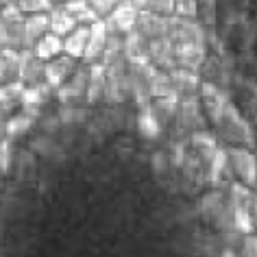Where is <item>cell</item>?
Listing matches in <instances>:
<instances>
[{
  "label": "cell",
  "instance_id": "1",
  "mask_svg": "<svg viewBox=\"0 0 257 257\" xmlns=\"http://www.w3.org/2000/svg\"><path fill=\"white\" fill-rule=\"evenodd\" d=\"M218 128H220L222 138L227 142H233V144H253V133H250L248 124L244 122V118L237 113V109L231 105V102H224L222 107V113H220V120H218Z\"/></svg>",
  "mask_w": 257,
  "mask_h": 257
},
{
  "label": "cell",
  "instance_id": "3",
  "mask_svg": "<svg viewBox=\"0 0 257 257\" xmlns=\"http://www.w3.org/2000/svg\"><path fill=\"white\" fill-rule=\"evenodd\" d=\"M138 16H140V9L131 3V0H120V3L113 7L111 14H107L105 18H102V20H105V24H107L109 31L126 35L128 31L136 29Z\"/></svg>",
  "mask_w": 257,
  "mask_h": 257
},
{
  "label": "cell",
  "instance_id": "8",
  "mask_svg": "<svg viewBox=\"0 0 257 257\" xmlns=\"http://www.w3.org/2000/svg\"><path fill=\"white\" fill-rule=\"evenodd\" d=\"M107 35H109V29H107V24L102 18H98L96 22L89 24V40H87L85 55H83L85 63H94V61L102 59L105 46H107Z\"/></svg>",
  "mask_w": 257,
  "mask_h": 257
},
{
  "label": "cell",
  "instance_id": "19",
  "mask_svg": "<svg viewBox=\"0 0 257 257\" xmlns=\"http://www.w3.org/2000/svg\"><path fill=\"white\" fill-rule=\"evenodd\" d=\"M18 55L20 50H11L7 48L3 55H0V85H9L18 79Z\"/></svg>",
  "mask_w": 257,
  "mask_h": 257
},
{
  "label": "cell",
  "instance_id": "35",
  "mask_svg": "<svg viewBox=\"0 0 257 257\" xmlns=\"http://www.w3.org/2000/svg\"><path fill=\"white\" fill-rule=\"evenodd\" d=\"M55 3H61V5H63V3H68V0H53V5H55Z\"/></svg>",
  "mask_w": 257,
  "mask_h": 257
},
{
  "label": "cell",
  "instance_id": "34",
  "mask_svg": "<svg viewBox=\"0 0 257 257\" xmlns=\"http://www.w3.org/2000/svg\"><path fill=\"white\" fill-rule=\"evenodd\" d=\"M9 3H14V0H0V9H3L5 5H9Z\"/></svg>",
  "mask_w": 257,
  "mask_h": 257
},
{
  "label": "cell",
  "instance_id": "26",
  "mask_svg": "<svg viewBox=\"0 0 257 257\" xmlns=\"http://www.w3.org/2000/svg\"><path fill=\"white\" fill-rule=\"evenodd\" d=\"M240 253L246 255V257H255L257 255V233H255V231H253V233H244Z\"/></svg>",
  "mask_w": 257,
  "mask_h": 257
},
{
  "label": "cell",
  "instance_id": "5",
  "mask_svg": "<svg viewBox=\"0 0 257 257\" xmlns=\"http://www.w3.org/2000/svg\"><path fill=\"white\" fill-rule=\"evenodd\" d=\"M74 70H76V59L74 57H70V55H66V53H61V55H57V57H53V59L46 61L44 81H46L48 85L57 92V89H59L63 83L70 79V74H72Z\"/></svg>",
  "mask_w": 257,
  "mask_h": 257
},
{
  "label": "cell",
  "instance_id": "15",
  "mask_svg": "<svg viewBox=\"0 0 257 257\" xmlns=\"http://www.w3.org/2000/svg\"><path fill=\"white\" fill-rule=\"evenodd\" d=\"M24 33H27V48H33L35 42L44 33H48V11L24 16Z\"/></svg>",
  "mask_w": 257,
  "mask_h": 257
},
{
  "label": "cell",
  "instance_id": "33",
  "mask_svg": "<svg viewBox=\"0 0 257 257\" xmlns=\"http://www.w3.org/2000/svg\"><path fill=\"white\" fill-rule=\"evenodd\" d=\"M7 175V170H5V166H3V162H0V181H3V177Z\"/></svg>",
  "mask_w": 257,
  "mask_h": 257
},
{
  "label": "cell",
  "instance_id": "2",
  "mask_svg": "<svg viewBox=\"0 0 257 257\" xmlns=\"http://www.w3.org/2000/svg\"><path fill=\"white\" fill-rule=\"evenodd\" d=\"M231 170L235 172L237 181H242L248 188L257 185V157L246 146H229L227 149Z\"/></svg>",
  "mask_w": 257,
  "mask_h": 257
},
{
  "label": "cell",
  "instance_id": "30",
  "mask_svg": "<svg viewBox=\"0 0 257 257\" xmlns=\"http://www.w3.org/2000/svg\"><path fill=\"white\" fill-rule=\"evenodd\" d=\"M7 48H9V44H7V29H5V22L0 20V55H3Z\"/></svg>",
  "mask_w": 257,
  "mask_h": 257
},
{
  "label": "cell",
  "instance_id": "21",
  "mask_svg": "<svg viewBox=\"0 0 257 257\" xmlns=\"http://www.w3.org/2000/svg\"><path fill=\"white\" fill-rule=\"evenodd\" d=\"M66 5V9L76 18V22L79 24H92L98 20V14L92 9V5L87 3V0H68V3H63Z\"/></svg>",
  "mask_w": 257,
  "mask_h": 257
},
{
  "label": "cell",
  "instance_id": "29",
  "mask_svg": "<svg viewBox=\"0 0 257 257\" xmlns=\"http://www.w3.org/2000/svg\"><path fill=\"white\" fill-rule=\"evenodd\" d=\"M61 128V120H59V113L57 115H50V118H46L42 122V131L44 133H50V136H53V133H57Z\"/></svg>",
  "mask_w": 257,
  "mask_h": 257
},
{
  "label": "cell",
  "instance_id": "22",
  "mask_svg": "<svg viewBox=\"0 0 257 257\" xmlns=\"http://www.w3.org/2000/svg\"><path fill=\"white\" fill-rule=\"evenodd\" d=\"M192 144L194 149L198 151V155H203L205 162H209V157L216 153L218 144H216V138L207 133L205 128H198V131H192Z\"/></svg>",
  "mask_w": 257,
  "mask_h": 257
},
{
  "label": "cell",
  "instance_id": "31",
  "mask_svg": "<svg viewBox=\"0 0 257 257\" xmlns=\"http://www.w3.org/2000/svg\"><path fill=\"white\" fill-rule=\"evenodd\" d=\"M5 131H7V111L0 107V142L7 138V133H5Z\"/></svg>",
  "mask_w": 257,
  "mask_h": 257
},
{
  "label": "cell",
  "instance_id": "18",
  "mask_svg": "<svg viewBox=\"0 0 257 257\" xmlns=\"http://www.w3.org/2000/svg\"><path fill=\"white\" fill-rule=\"evenodd\" d=\"M31 151H33V155L44 157V159H61L63 157V146L57 142L50 133H44V136L35 138V142L31 144Z\"/></svg>",
  "mask_w": 257,
  "mask_h": 257
},
{
  "label": "cell",
  "instance_id": "6",
  "mask_svg": "<svg viewBox=\"0 0 257 257\" xmlns=\"http://www.w3.org/2000/svg\"><path fill=\"white\" fill-rule=\"evenodd\" d=\"M136 29L146 37V40H155V37L168 35L170 20H168V16H164V14H157V11H151V9H142L138 16Z\"/></svg>",
  "mask_w": 257,
  "mask_h": 257
},
{
  "label": "cell",
  "instance_id": "17",
  "mask_svg": "<svg viewBox=\"0 0 257 257\" xmlns=\"http://www.w3.org/2000/svg\"><path fill=\"white\" fill-rule=\"evenodd\" d=\"M33 50L42 57L44 61L53 59V57L63 53V35H57V33H53V31H48V33H44L40 40L35 42Z\"/></svg>",
  "mask_w": 257,
  "mask_h": 257
},
{
  "label": "cell",
  "instance_id": "24",
  "mask_svg": "<svg viewBox=\"0 0 257 257\" xmlns=\"http://www.w3.org/2000/svg\"><path fill=\"white\" fill-rule=\"evenodd\" d=\"M59 120H61V128H74L81 126L83 122H87V111L81 107H74L72 102H66V107L59 111Z\"/></svg>",
  "mask_w": 257,
  "mask_h": 257
},
{
  "label": "cell",
  "instance_id": "4",
  "mask_svg": "<svg viewBox=\"0 0 257 257\" xmlns=\"http://www.w3.org/2000/svg\"><path fill=\"white\" fill-rule=\"evenodd\" d=\"M44 70H46V61L33 48L20 50V55H18V79L24 85H33L37 81H44Z\"/></svg>",
  "mask_w": 257,
  "mask_h": 257
},
{
  "label": "cell",
  "instance_id": "10",
  "mask_svg": "<svg viewBox=\"0 0 257 257\" xmlns=\"http://www.w3.org/2000/svg\"><path fill=\"white\" fill-rule=\"evenodd\" d=\"M89 40V24H76L68 35H63V53L74 57V59H83Z\"/></svg>",
  "mask_w": 257,
  "mask_h": 257
},
{
  "label": "cell",
  "instance_id": "36",
  "mask_svg": "<svg viewBox=\"0 0 257 257\" xmlns=\"http://www.w3.org/2000/svg\"><path fill=\"white\" fill-rule=\"evenodd\" d=\"M175 3H179V0H175Z\"/></svg>",
  "mask_w": 257,
  "mask_h": 257
},
{
  "label": "cell",
  "instance_id": "25",
  "mask_svg": "<svg viewBox=\"0 0 257 257\" xmlns=\"http://www.w3.org/2000/svg\"><path fill=\"white\" fill-rule=\"evenodd\" d=\"M18 5V9L22 11L24 16L27 14H40V11H48L53 7V0H14Z\"/></svg>",
  "mask_w": 257,
  "mask_h": 257
},
{
  "label": "cell",
  "instance_id": "12",
  "mask_svg": "<svg viewBox=\"0 0 257 257\" xmlns=\"http://www.w3.org/2000/svg\"><path fill=\"white\" fill-rule=\"evenodd\" d=\"M198 94H201L203 107H205V111L209 113L211 122L218 124L220 113H222V107H224V102H227V100H222L220 89H218L216 85H211V83H201V85H198Z\"/></svg>",
  "mask_w": 257,
  "mask_h": 257
},
{
  "label": "cell",
  "instance_id": "11",
  "mask_svg": "<svg viewBox=\"0 0 257 257\" xmlns=\"http://www.w3.org/2000/svg\"><path fill=\"white\" fill-rule=\"evenodd\" d=\"M76 18L66 9V5H53L48 9V31L57 35H68L76 27Z\"/></svg>",
  "mask_w": 257,
  "mask_h": 257
},
{
  "label": "cell",
  "instance_id": "13",
  "mask_svg": "<svg viewBox=\"0 0 257 257\" xmlns=\"http://www.w3.org/2000/svg\"><path fill=\"white\" fill-rule=\"evenodd\" d=\"M53 92L55 89L50 87L46 81H37L33 85H24L22 94H20V105L22 107H42L48 102Z\"/></svg>",
  "mask_w": 257,
  "mask_h": 257
},
{
  "label": "cell",
  "instance_id": "32",
  "mask_svg": "<svg viewBox=\"0 0 257 257\" xmlns=\"http://www.w3.org/2000/svg\"><path fill=\"white\" fill-rule=\"evenodd\" d=\"M253 216H255V229H257V196H255V201H253Z\"/></svg>",
  "mask_w": 257,
  "mask_h": 257
},
{
  "label": "cell",
  "instance_id": "7",
  "mask_svg": "<svg viewBox=\"0 0 257 257\" xmlns=\"http://www.w3.org/2000/svg\"><path fill=\"white\" fill-rule=\"evenodd\" d=\"M87 85H89V70L87 68H76L70 79L57 89L61 102H74L79 98H85L87 94Z\"/></svg>",
  "mask_w": 257,
  "mask_h": 257
},
{
  "label": "cell",
  "instance_id": "23",
  "mask_svg": "<svg viewBox=\"0 0 257 257\" xmlns=\"http://www.w3.org/2000/svg\"><path fill=\"white\" fill-rule=\"evenodd\" d=\"M222 203H224V196L220 194V192H209V194H205L203 198H198L196 214L207 218V220H211V218L218 214V209L222 207Z\"/></svg>",
  "mask_w": 257,
  "mask_h": 257
},
{
  "label": "cell",
  "instance_id": "16",
  "mask_svg": "<svg viewBox=\"0 0 257 257\" xmlns=\"http://www.w3.org/2000/svg\"><path fill=\"white\" fill-rule=\"evenodd\" d=\"M179 122H181L185 128H192V131L205 128L201 105L196 102V98H185L181 105H179Z\"/></svg>",
  "mask_w": 257,
  "mask_h": 257
},
{
  "label": "cell",
  "instance_id": "20",
  "mask_svg": "<svg viewBox=\"0 0 257 257\" xmlns=\"http://www.w3.org/2000/svg\"><path fill=\"white\" fill-rule=\"evenodd\" d=\"M229 168H231V164H229L227 151L216 149V153L209 157V162H207V175H209V181L214 183V185H220V183H222V179H224V172H227Z\"/></svg>",
  "mask_w": 257,
  "mask_h": 257
},
{
  "label": "cell",
  "instance_id": "9",
  "mask_svg": "<svg viewBox=\"0 0 257 257\" xmlns=\"http://www.w3.org/2000/svg\"><path fill=\"white\" fill-rule=\"evenodd\" d=\"M37 113H40V107H22V111L14 113L11 118H7V138L14 142V140L27 136L31 128L35 126L37 122Z\"/></svg>",
  "mask_w": 257,
  "mask_h": 257
},
{
  "label": "cell",
  "instance_id": "28",
  "mask_svg": "<svg viewBox=\"0 0 257 257\" xmlns=\"http://www.w3.org/2000/svg\"><path fill=\"white\" fill-rule=\"evenodd\" d=\"M151 168L153 172L159 177V175H164L166 170H168V155H164V153H155V155L151 157Z\"/></svg>",
  "mask_w": 257,
  "mask_h": 257
},
{
  "label": "cell",
  "instance_id": "27",
  "mask_svg": "<svg viewBox=\"0 0 257 257\" xmlns=\"http://www.w3.org/2000/svg\"><path fill=\"white\" fill-rule=\"evenodd\" d=\"M87 3L92 5V9H94L100 18H105L107 14H111L113 7L120 3V0H87Z\"/></svg>",
  "mask_w": 257,
  "mask_h": 257
},
{
  "label": "cell",
  "instance_id": "14",
  "mask_svg": "<svg viewBox=\"0 0 257 257\" xmlns=\"http://www.w3.org/2000/svg\"><path fill=\"white\" fill-rule=\"evenodd\" d=\"M162 124L164 122L159 120V115L155 109H153L151 102L149 105H142V109H140V113H138V131L142 133L146 140H155V138H159V133H162Z\"/></svg>",
  "mask_w": 257,
  "mask_h": 257
}]
</instances>
